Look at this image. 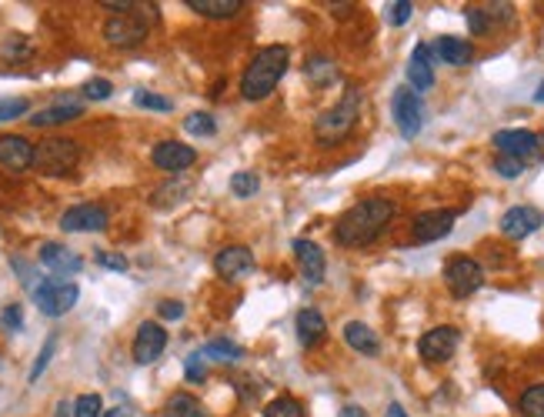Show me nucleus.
<instances>
[{"mask_svg": "<svg viewBox=\"0 0 544 417\" xmlns=\"http://www.w3.org/2000/svg\"><path fill=\"white\" fill-rule=\"evenodd\" d=\"M394 204L388 197H364L351 211H344L334 224V240L341 247H364L381 238V230L391 224Z\"/></svg>", "mask_w": 544, "mask_h": 417, "instance_id": "nucleus-1", "label": "nucleus"}, {"mask_svg": "<svg viewBox=\"0 0 544 417\" xmlns=\"http://www.w3.org/2000/svg\"><path fill=\"white\" fill-rule=\"evenodd\" d=\"M288 61H291V54H288L284 44H271V47L254 54V61L247 63V71L241 77L244 101H264V97H271L274 88H278V80L288 71Z\"/></svg>", "mask_w": 544, "mask_h": 417, "instance_id": "nucleus-2", "label": "nucleus"}, {"mask_svg": "<svg viewBox=\"0 0 544 417\" xmlns=\"http://www.w3.org/2000/svg\"><path fill=\"white\" fill-rule=\"evenodd\" d=\"M357 117H361V90L351 88L331 111H324V114L317 117V124H314L317 140H321L324 147L344 140L357 127Z\"/></svg>", "mask_w": 544, "mask_h": 417, "instance_id": "nucleus-3", "label": "nucleus"}, {"mask_svg": "<svg viewBox=\"0 0 544 417\" xmlns=\"http://www.w3.org/2000/svg\"><path fill=\"white\" fill-rule=\"evenodd\" d=\"M80 161V147L71 138H47L34 147V167L47 178H63L71 174Z\"/></svg>", "mask_w": 544, "mask_h": 417, "instance_id": "nucleus-4", "label": "nucleus"}, {"mask_svg": "<svg viewBox=\"0 0 544 417\" xmlns=\"http://www.w3.org/2000/svg\"><path fill=\"white\" fill-rule=\"evenodd\" d=\"M77 297H80L77 284L63 278H44L34 288V304H38L40 314L47 317H63L77 304Z\"/></svg>", "mask_w": 544, "mask_h": 417, "instance_id": "nucleus-5", "label": "nucleus"}, {"mask_svg": "<svg viewBox=\"0 0 544 417\" xmlns=\"http://www.w3.org/2000/svg\"><path fill=\"white\" fill-rule=\"evenodd\" d=\"M391 111H394V124L401 130V138H418L421 127H424V104H421V94H414L411 88H398L391 97Z\"/></svg>", "mask_w": 544, "mask_h": 417, "instance_id": "nucleus-6", "label": "nucleus"}, {"mask_svg": "<svg viewBox=\"0 0 544 417\" xmlns=\"http://www.w3.org/2000/svg\"><path fill=\"white\" fill-rule=\"evenodd\" d=\"M444 284H448V291L455 297H471L474 291H481L484 271L471 257H455V261L444 264Z\"/></svg>", "mask_w": 544, "mask_h": 417, "instance_id": "nucleus-7", "label": "nucleus"}, {"mask_svg": "<svg viewBox=\"0 0 544 417\" xmlns=\"http://www.w3.org/2000/svg\"><path fill=\"white\" fill-rule=\"evenodd\" d=\"M144 38H147V17L138 11L117 13L104 24V40L117 44V47H138Z\"/></svg>", "mask_w": 544, "mask_h": 417, "instance_id": "nucleus-8", "label": "nucleus"}, {"mask_svg": "<svg viewBox=\"0 0 544 417\" xmlns=\"http://www.w3.org/2000/svg\"><path fill=\"white\" fill-rule=\"evenodd\" d=\"M457 344H461V334H457V328H431L424 338L418 341V351L421 357L428 361V364H444V361H451L457 351Z\"/></svg>", "mask_w": 544, "mask_h": 417, "instance_id": "nucleus-9", "label": "nucleus"}, {"mask_svg": "<svg viewBox=\"0 0 544 417\" xmlns=\"http://www.w3.org/2000/svg\"><path fill=\"white\" fill-rule=\"evenodd\" d=\"M107 224H111V214L101 204H77L61 217V228L67 234H90V230H104Z\"/></svg>", "mask_w": 544, "mask_h": 417, "instance_id": "nucleus-10", "label": "nucleus"}, {"mask_svg": "<svg viewBox=\"0 0 544 417\" xmlns=\"http://www.w3.org/2000/svg\"><path fill=\"white\" fill-rule=\"evenodd\" d=\"M494 147L501 151V157H515L524 164V157H534L541 140L534 130H524V127H507V130H498L494 134Z\"/></svg>", "mask_w": 544, "mask_h": 417, "instance_id": "nucleus-11", "label": "nucleus"}, {"mask_svg": "<svg viewBox=\"0 0 544 417\" xmlns=\"http://www.w3.org/2000/svg\"><path fill=\"white\" fill-rule=\"evenodd\" d=\"M455 230V211H424L411 221V238L418 244H431V240H441Z\"/></svg>", "mask_w": 544, "mask_h": 417, "instance_id": "nucleus-12", "label": "nucleus"}, {"mask_svg": "<svg viewBox=\"0 0 544 417\" xmlns=\"http://www.w3.org/2000/svg\"><path fill=\"white\" fill-rule=\"evenodd\" d=\"M167 347V330L157 321H144L134 334V361L138 364H154L157 357L164 354Z\"/></svg>", "mask_w": 544, "mask_h": 417, "instance_id": "nucleus-13", "label": "nucleus"}, {"mask_svg": "<svg viewBox=\"0 0 544 417\" xmlns=\"http://www.w3.org/2000/svg\"><path fill=\"white\" fill-rule=\"evenodd\" d=\"M151 161L154 167H161L167 174H180V171H188L197 161V151L188 147V144H178V140H161L151 151Z\"/></svg>", "mask_w": 544, "mask_h": 417, "instance_id": "nucleus-14", "label": "nucleus"}, {"mask_svg": "<svg viewBox=\"0 0 544 417\" xmlns=\"http://www.w3.org/2000/svg\"><path fill=\"white\" fill-rule=\"evenodd\" d=\"M214 271L224 280L244 278V274H251V271H254V254L247 251L244 244H230V247H224V251H217Z\"/></svg>", "mask_w": 544, "mask_h": 417, "instance_id": "nucleus-15", "label": "nucleus"}, {"mask_svg": "<svg viewBox=\"0 0 544 417\" xmlns=\"http://www.w3.org/2000/svg\"><path fill=\"white\" fill-rule=\"evenodd\" d=\"M40 264L47 267L51 274H57V278H71V274H80L84 261H80V257H77L71 247H63V244H54V240H47V244L40 247Z\"/></svg>", "mask_w": 544, "mask_h": 417, "instance_id": "nucleus-16", "label": "nucleus"}, {"mask_svg": "<svg viewBox=\"0 0 544 417\" xmlns=\"http://www.w3.org/2000/svg\"><path fill=\"white\" fill-rule=\"evenodd\" d=\"M294 257H297V267L307 284H321L324 280V271H328V261H324V251L317 247L314 240H294Z\"/></svg>", "mask_w": 544, "mask_h": 417, "instance_id": "nucleus-17", "label": "nucleus"}, {"mask_svg": "<svg viewBox=\"0 0 544 417\" xmlns=\"http://www.w3.org/2000/svg\"><path fill=\"white\" fill-rule=\"evenodd\" d=\"M544 217L534 211V207H511L505 217H501V234L511 240H524L531 238L534 230L541 228Z\"/></svg>", "mask_w": 544, "mask_h": 417, "instance_id": "nucleus-18", "label": "nucleus"}, {"mask_svg": "<svg viewBox=\"0 0 544 417\" xmlns=\"http://www.w3.org/2000/svg\"><path fill=\"white\" fill-rule=\"evenodd\" d=\"M0 164L11 171H27L34 167V144L21 134H4L0 138Z\"/></svg>", "mask_w": 544, "mask_h": 417, "instance_id": "nucleus-19", "label": "nucleus"}, {"mask_svg": "<svg viewBox=\"0 0 544 417\" xmlns=\"http://www.w3.org/2000/svg\"><path fill=\"white\" fill-rule=\"evenodd\" d=\"M407 84H411L414 94L434 88V63H431L428 44H418L414 54H411V63H407Z\"/></svg>", "mask_w": 544, "mask_h": 417, "instance_id": "nucleus-20", "label": "nucleus"}, {"mask_svg": "<svg viewBox=\"0 0 544 417\" xmlns=\"http://www.w3.org/2000/svg\"><path fill=\"white\" fill-rule=\"evenodd\" d=\"M294 330H297V341H301L304 347H317V344L324 341V334H328V324H324L321 311L304 307L301 314H297V321H294Z\"/></svg>", "mask_w": 544, "mask_h": 417, "instance_id": "nucleus-21", "label": "nucleus"}, {"mask_svg": "<svg viewBox=\"0 0 544 417\" xmlns=\"http://www.w3.org/2000/svg\"><path fill=\"white\" fill-rule=\"evenodd\" d=\"M344 341L351 344L357 354H367V357H374L381 351L378 334L367 328L364 321H351V324H344Z\"/></svg>", "mask_w": 544, "mask_h": 417, "instance_id": "nucleus-22", "label": "nucleus"}, {"mask_svg": "<svg viewBox=\"0 0 544 417\" xmlns=\"http://www.w3.org/2000/svg\"><path fill=\"white\" fill-rule=\"evenodd\" d=\"M438 57H441L444 63H451V67H468L471 61H474V47H471L468 40L461 38H438Z\"/></svg>", "mask_w": 544, "mask_h": 417, "instance_id": "nucleus-23", "label": "nucleus"}, {"mask_svg": "<svg viewBox=\"0 0 544 417\" xmlns=\"http://www.w3.org/2000/svg\"><path fill=\"white\" fill-rule=\"evenodd\" d=\"M84 114V107L74 101H61L54 104V107H44V111H38V114L30 117V124L34 127H54V124H67V121H74V117Z\"/></svg>", "mask_w": 544, "mask_h": 417, "instance_id": "nucleus-24", "label": "nucleus"}, {"mask_svg": "<svg viewBox=\"0 0 544 417\" xmlns=\"http://www.w3.org/2000/svg\"><path fill=\"white\" fill-rule=\"evenodd\" d=\"M190 11H197L201 17H211V21H224V17H234L241 11V0H188Z\"/></svg>", "mask_w": 544, "mask_h": 417, "instance_id": "nucleus-25", "label": "nucleus"}, {"mask_svg": "<svg viewBox=\"0 0 544 417\" xmlns=\"http://www.w3.org/2000/svg\"><path fill=\"white\" fill-rule=\"evenodd\" d=\"M164 417H207V411H204V404L194 394L180 391L164 404Z\"/></svg>", "mask_w": 544, "mask_h": 417, "instance_id": "nucleus-26", "label": "nucleus"}, {"mask_svg": "<svg viewBox=\"0 0 544 417\" xmlns=\"http://www.w3.org/2000/svg\"><path fill=\"white\" fill-rule=\"evenodd\" d=\"M204 357H211V361H221V364H234V361H241V347L234 341H224V338H217V341H207L204 344Z\"/></svg>", "mask_w": 544, "mask_h": 417, "instance_id": "nucleus-27", "label": "nucleus"}, {"mask_svg": "<svg viewBox=\"0 0 544 417\" xmlns=\"http://www.w3.org/2000/svg\"><path fill=\"white\" fill-rule=\"evenodd\" d=\"M521 417H544V384H531L518 401Z\"/></svg>", "mask_w": 544, "mask_h": 417, "instance_id": "nucleus-28", "label": "nucleus"}, {"mask_svg": "<svg viewBox=\"0 0 544 417\" xmlns=\"http://www.w3.org/2000/svg\"><path fill=\"white\" fill-rule=\"evenodd\" d=\"M257 190H261V178H257L254 171H238V174L230 178V194H234V197H244V201H247Z\"/></svg>", "mask_w": 544, "mask_h": 417, "instance_id": "nucleus-29", "label": "nucleus"}, {"mask_svg": "<svg viewBox=\"0 0 544 417\" xmlns=\"http://www.w3.org/2000/svg\"><path fill=\"white\" fill-rule=\"evenodd\" d=\"M184 130H188V134H194V138H214V134H217V121L211 114L197 111V114L184 117Z\"/></svg>", "mask_w": 544, "mask_h": 417, "instance_id": "nucleus-30", "label": "nucleus"}, {"mask_svg": "<svg viewBox=\"0 0 544 417\" xmlns=\"http://www.w3.org/2000/svg\"><path fill=\"white\" fill-rule=\"evenodd\" d=\"M264 417H304V407L301 401H294V397H274L271 404L264 407Z\"/></svg>", "mask_w": 544, "mask_h": 417, "instance_id": "nucleus-31", "label": "nucleus"}, {"mask_svg": "<svg viewBox=\"0 0 544 417\" xmlns=\"http://www.w3.org/2000/svg\"><path fill=\"white\" fill-rule=\"evenodd\" d=\"M74 417H104L101 394H80L74 401Z\"/></svg>", "mask_w": 544, "mask_h": 417, "instance_id": "nucleus-32", "label": "nucleus"}, {"mask_svg": "<svg viewBox=\"0 0 544 417\" xmlns=\"http://www.w3.org/2000/svg\"><path fill=\"white\" fill-rule=\"evenodd\" d=\"M134 104L144 107V111H171L174 104L161 97V94H154V90H134Z\"/></svg>", "mask_w": 544, "mask_h": 417, "instance_id": "nucleus-33", "label": "nucleus"}, {"mask_svg": "<svg viewBox=\"0 0 544 417\" xmlns=\"http://www.w3.org/2000/svg\"><path fill=\"white\" fill-rule=\"evenodd\" d=\"M54 351H57V334H51L47 338V344H44V351L38 354V361H34V367H30V384L47 371V364H51V357H54Z\"/></svg>", "mask_w": 544, "mask_h": 417, "instance_id": "nucleus-34", "label": "nucleus"}, {"mask_svg": "<svg viewBox=\"0 0 544 417\" xmlns=\"http://www.w3.org/2000/svg\"><path fill=\"white\" fill-rule=\"evenodd\" d=\"M30 111V104L24 97H7V101H0V124L4 121H17V117H24Z\"/></svg>", "mask_w": 544, "mask_h": 417, "instance_id": "nucleus-35", "label": "nucleus"}, {"mask_svg": "<svg viewBox=\"0 0 544 417\" xmlns=\"http://www.w3.org/2000/svg\"><path fill=\"white\" fill-rule=\"evenodd\" d=\"M111 94H114V84L104 80V77H94V80L84 84V97H90V101H107Z\"/></svg>", "mask_w": 544, "mask_h": 417, "instance_id": "nucleus-36", "label": "nucleus"}, {"mask_svg": "<svg viewBox=\"0 0 544 417\" xmlns=\"http://www.w3.org/2000/svg\"><path fill=\"white\" fill-rule=\"evenodd\" d=\"M411 11H414V4L411 0H398V4H388V24L401 27L411 21Z\"/></svg>", "mask_w": 544, "mask_h": 417, "instance_id": "nucleus-37", "label": "nucleus"}, {"mask_svg": "<svg viewBox=\"0 0 544 417\" xmlns=\"http://www.w3.org/2000/svg\"><path fill=\"white\" fill-rule=\"evenodd\" d=\"M331 74H334V67H331L328 57H314V61H307V77H314L317 84H324Z\"/></svg>", "mask_w": 544, "mask_h": 417, "instance_id": "nucleus-38", "label": "nucleus"}, {"mask_svg": "<svg viewBox=\"0 0 544 417\" xmlns=\"http://www.w3.org/2000/svg\"><path fill=\"white\" fill-rule=\"evenodd\" d=\"M21 324H24V314H21V307H17V304H11V307L0 314V330L13 334V330H21Z\"/></svg>", "mask_w": 544, "mask_h": 417, "instance_id": "nucleus-39", "label": "nucleus"}, {"mask_svg": "<svg viewBox=\"0 0 544 417\" xmlns=\"http://www.w3.org/2000/svg\"><path fill=\"white\" fill-rule=\"evenodd\" d=\"M468 27H471V34H484V30L491 27L488 11H484V7H468Z\"/></svg>", "mask_w": 544, "mask_h": 417, "instance_id": "nucleus-40", "label": "nucleus"}, {"mask_svg": "<svg viewBox=\"0 0 544 417\" xmlns=\"http://www.w3.org/2000/svg\"><path fill=\"white\" fill-rule=\"evenodd\" d=\"M494 171H498L501 178L515 180L521 171H524V164H521V161H515V157H498V161H494Z\"/></svg>", "mask_w": 544, "mask_h": 417, "instance_id": "nucleus-41", "label": "nucleus"}, {"mask_svg": "<svg viewBox=\"0 0 544 417\" xmlns=\"http://www.w3.org/2000/svg\"><path fill=\"white\" fill-rule=\"evenodd\" d=\"M204 378H207V367H204V354L197 351V354H190V357H188V380L201 384Z\"/></svg>", "mask_w": 544, "mask_h": 417, "instance_id": "nucleus-42", "label": "nucleus"}, {"mask_svg": "<svg viewBox=\"0 0 544 417\" xmlns=\"http://www.w3.org/2000/svg\"><path fill=\"white\" fill-rule=\"evenodd\" d=\"M157 314L164 317V321H180V317H184V304H180V301H161Z\"/></svg>", "mask_w": 544, "mask_h": 417, "instance_id": "nucleus-43", "label": "nucleus"}, {"mask_svg": "<svg viewBox=\"0 0 544 417\" xmlns=\"http://www.w3.org/2000/svg\"><path fill=\"white\" fill-rule=\"evenodd\" d=\"M97 264L101 267H111V271H127V257H121V254H97Z\"/></svg>", "mask_w": 544, "mask_h": 417, "instance_id": "nucleus-44", "label": "nucleus"}, {"mask_svg": "<svg viewBox=\"0 0 544 417\" xmlns=\"http://www.w3.org/2000/svg\"><path fill=\"white\" fill-rule=\"evenodd\" d=\"M104 417H134V411L127 404H117V407H111V411H104Z\"/></svg>", "mask_w": 544, "mask_h": 417, "instance_id": "nucleus-45", "label": "nucleus"}, {"mask_svg": "<svg viewBox=\"0 0 544 417\" xmlns=\"http://www.w3.org/2000/svg\"><path fill=\"white\" fill-rule=\"evenodd\" d=\"M341 417H367V411L357 404H347V407H341Z\"/></svg>", "mask_w": 544, "mask_h": 417, "instance_id": "nucleus-46", "label": "nucleus"}, {"mask_svg": "<svg viewBox=\"0 0 544 417\" xmlns=\"http://www.w3.org/2000/svg\"><path fill=\"white\" fill-rule=\"evenodd\" d=\"M388 417H407V411L401 404H391L388 407Z\"/></svg>", "mask_w": 544, "mask_h": 417, "instance_id": "nucleus-47", "label": "nucleus"}, {"mask_svg": "<svg viewBox=\"0 0 544 417\" xmlns=\"http://www.w3.org/2000/svg\"><path fill=\"white\" fill-rule=\"evenodd\" d=\"M67 411H74V407L67 404V401H61V404H57V417H67Z\"/></svg>", "mask_w": 544, "mask_h": 417, "instance_id": "nucleus-48", "label": "nucleus"}, {"mask_svg": "<svg viewBox=\"0 0 544 417\" xmlns=\"http://www.w3.org/2000/svg\"><path fill=\"white\" fill-rule=\"evenodd\" d=\"M534 101H538V104H544V84H541V90H538V94H534Z\"/></svg>", "mask_w": 544, "mask_h": 417, "instance_id": "nucleus-49", "label": "nucleus"}]
</instances>
